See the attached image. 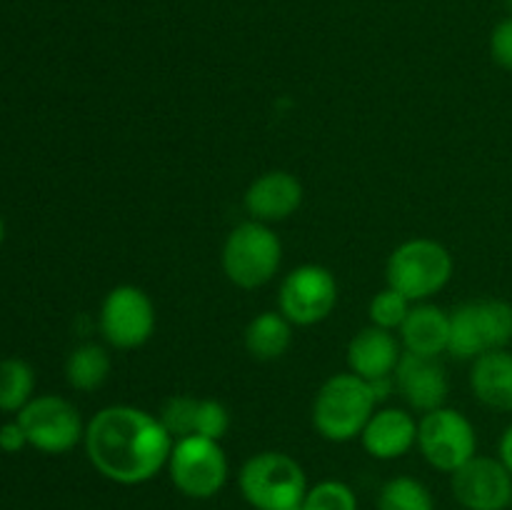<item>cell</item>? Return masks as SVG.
Instances as JSON below:
<instances>
[{
  "instance_id": "1",
  "label": "cell",
  "mask_w": 512,
  "mask_h": 510,
  "mask_svg": "<svg viewBox=\"0 0 512 510\" xmlns=\"http://www.w3.org/2000/svg\"><path fill=\"white\" fill-rule=\"evenodd\" d=\"M85 453L103 478L140 485L168 468L173 435L158 415L135 405H108L85 425Z\"/></svg>"
},
{
  "instance_id": "2",
  "label": "cell",
  "mask_w": 512,
  "mask_h": 510,
  "mask_svg": "<svg viewBox=\"0 0 512 510\" xmlns=\"http://www.w3.org/2000/svg\"><path fill=\"white\" fill-rule=\"evenodd\" d=\"M373 390L368 380L355 373H338L320 385L313 403V425L330 443H350L360 438L375 413Z\"/></svg>"
},
{
  "instance_id": "3",
  "label": "cell",
  "mask_w": 512,
  "mask_h": 510,
  "mask_svg": "<svg viewBox=\"0 0 512 510\" xmlns=\"http://www.w3.org/2000/svg\"><path fill=\"white\" fill-rule=\"evenodd\" d=\"M238 483L255 510H300L308 493L303 465L280 450H265L245 460Z\"/></svg>"
},
{
  "instance_id": "4",
  "label": "cell",
  "mask_w": 512,
  "mask_h": 510,
  "mask_svg": "<svg viewBox=\"0 0 512 510\" xmlns=\"http://www.w3.org/2000/svg\"><path fill=\"white\" fill-rule=\"evenodd\" d=\"M385 275L390 288L403 293L410 303H423L450 283L453 255L438 240H405L390 253Z\"/></svg>"
},
{
  "instance_id": "5",
  "label": "cell",
  "mask_w": 512,
  "mask_h": 510,
  "mask_svg": "<svg viewBox=\"0 0 512 510\" xmlns=\"http://www.w3.org/2000/svg\"><path fill=\"white\" fill-rule=\"evenodd\" d=\"M283 260V245L273 228L258 220L235 225L223 245V270L238 288L253 290L278 275Z\"/></svg>"
},
{
  "instance_id": "6",
  "label": "cell",
  "mask_w": 512,
  "mask_h": 510,
  "mask_svg": "<svg viewBox=\"0 0 512 510\" xmlns=\"http://www.w3.org/2000/svg\"><path fill=\"white\" fill-rule=\"evenodd\" d=\"M512 343V305L488 298L463 303L450 313L448 353L460 360H475L490 350Z\"/></svg>"
},
{
  "instance_id": "7",
  "label": "cell",
  "mask_w": 512,
  "mask_h": 510,
  "mask_svg": "<svg viewBox=\"0 0 512 510\" xmlns=\"http://www.w3.org/2000/svg\"><path fill=\"white\" fill-rule=\"evenodd\" d=\"M168 473L180 493L195 500H208L228 483V458L220 448V440L188 435L173 443Z\"/></svg>"
},
{
  "instance_id": "8",
  "label": "cell",
  "mask_w": 512,
  "mask_h": 510,
  "mask_svg": "<svg viewBox=\"0 0 512 510\" xmlns=\"http://www.w3.org/2000/svg\"><path fill=\"white\" fill-rule=\"evenodd\" d=\"M418 448L435 470L453 475L478 455V433L455 408H435L418 423Z\"/></svg>"
},
{
  "instance_id": "9",
  "label": "cell",
  "mask_w": 512,
  "mask_h": 510,
  "mask_svg": "<svg viewBox=\"0 0 512 510\" xmlns=\"http://www.w3.org/2000/svg\"><path fill=\"white\" fill-rule=\"evenodd\" d=\"M15 418L28 435V445L45 455H63L85 438L78 408L60 395H35Z\"/></svg>"
},
{
  "instance_id": "10",
  "label": "cell",
  "mask_w": 512,
  "mask_h": 510,
  "mask_svg": "<svg viewBox=\"0 0 512 510\" xmlns=\"http://www.w3.org/2000/svg\"><path fill=\"white\" fill-rule=\"evenodd\" d=\"M100 333L113 348L133 350L155 330V305L138 285H115L100 305Z\"/></svg>"
},
{
  "instance_id": "11",
  "label": "cell",
  "mask_w": 512,
  "mask_h": 510,
  "mask_svg": "<svg viewBox=\"0 0 512 510\" xmlns=\"http://www.w3.org/2000/svg\"><path fill=\"white\" fill-rule=\"evenodd\" d=\"M338 305V280L323 265H300L280 283L278 308L293 325H315Z\"/></svg>"
},
{
  "instance_id": "12",
  "label": "cell",
  "mask_w": 512,
  "mask_h": 510,
  "mask_svg": "<svg viewBox=\"0 0 512 510\" xmlns=\"http://www.w3.org/2000/svg\"><path fill=\"white\" fill-rule=\"evenodd\" d=\"M453 495L468 510H505L512 503V473L500 458L475 455L453 473Z\"/></svg>"
},
{
  "instance_id": "13",
  "label": "cell",
  "mask_w": 512,
  "mask_h": 510,
  "mask_svg": "<svg viewBox=\"0 0 512 510\" xmlns=\"http://www.w3.org/2000/svg\"><path fill=\"white\" fill-rule=\"evenodd\" d=\"M243 203L250 218L258 223H280L300 208L303 185L288 170H268L248 185Z\"/></svg>"
},
{
  "instance_id": "14",
  "label": "cell",
  "mask_w": 512,
  "mask_h": 510,
  "mask_svg": "<svg viewBox=\"0 0 512 510\" xmlns=\"http://www.w3.org/2000/svg\"><path fill=\"white\" fill-rule=\"evenodd\" d=\"M393 378L410 408L423 410V413L443 408L445 398H448V373L438 358L403 353Z\"/></svg>"
},
{
  "instance_id": "15",
  "label": "cell",
  "mask_w": 512,
  "mask_h": 510,
  "mask_svg": "<svg viewBox=\"0 0 512 510\" xmlns=\"http://www.w3.org/2000/svg\"><path fill=\"white\" fill-rule=\"evenodd\" d=\"M400 355H403V348H400L393 330L368 325L360 333H355L348 345L350 373L360 375L363 380L390 378L398 368Z\"/></svg>"
},
{
  "instance_id": "16",
  "label": "cell",
  "mask_w": 512,
  "mask_h": 510,
  "mask_svg": "<svg viewBox=\"0 0 512 510\" xmlns=\"http://www.w3.org/2000/svg\"><path fill=\"white\" fill-rule=\"evenodd\" d=\"M363 448L378 460L403 458L418 443V423L408 410L383 408L375 410L373 418L360 433Z\"/></svg>"
},
{
  "instance_id": "17",
  "label": "cell",
  "mask_w": 512,
  "mask_h": 510,
  "mask_svg": "<svg viewBox=\"0 0 512 510\" xmlns=\"http://www.w3.org/2000/svg\"><path fill=\"white\" fill-rule=\"evenodd\" d=\"M400 340L405 345V353L425 355V358H438L440 353H448L450 313L430 303L413 305L405 323L400 325Z\"/></svg>"
},
{
  "instance_id": "18",
  "label": "cell",
  "mask_w": 512,
  "mask_h": 510,
  "mask_svg": "<svg viewBox=\"0 0 512 510\" xmlns=\"http://www.w3.org/2000/svg\"><path fill=\"white\" fill-rule=\"evenodd\" d=\"M470 388L475 398L500 413H512V353L508 348L490 350L473 360Z\"/></svg>"
},
{
  "instance_id": "19",
  "label": "cell",
  "mask_w": 512,
  "mask_h": 510,
  "mask_svg": "<svg viewBox=\"0 0 512 510\" xmlns=\"http://www.w3.org/2000/svg\"><path fill=\"white\" fill-rule=\"evenodd\" d=\"M290 343H293V323L280 310L278 313L265 310L255 315L245 328V348L255 360H263V363L283 358Z\"/></svg>"
},
{
  "instance_id": "20",
  "label": "cell",
  "mask_w": 512,
  "mask_h": 510,
  "mask_svg": "<svg viewBox=\"0 0 512 510\" xmlns=\"http://www.w3.org/2000/svg\"><path fill=\"white\" fill-rule=\"evenodd\" d=\"M110 368H113V363H110V355L103 345L83 343L70 350L68 360H65V380L73 390L90 393L108 380Z\"/></svg>"
},
{
  "instance_id": "21",
  "label": "cell",
  "mask_w": 512,
  "mask_h": 510,
  "mask_svg": "<svg viewBox=\"0 0 512 510\" xmlns=\"http://www.w3.org/2000/svg\"><path fill=\"white\" fill-rule=\"evenodd\" d=\"M35 398V370L23 358L0 360V410L18 415Z\"/></svg>"
},
{
  "instance_id": "22",
  "label": "cell",
  "mask_w": 512,
  "mask_h": 510,
  "mask_svg": "<svg viewBox=\"0 0 512 510\" xmlns=\"http://www.w3.org/2000/svg\"><path fill=\"white\" fill-rule=\"evenodd\" d=\"M378 510H435V500L418 478L395 475L380 488Z\"/></svg>"
},
{
  "instance_id": "23",
  "label": "cell",
  "mask_w": 512,
  "mask_h": 510,
  "mask_svg": "<svg viewBox=\"0 0 512 510\" xmlns=\"http://www.w3.org/2000/svg\"><path fill=\"white\" fill-rule=\"evenodd\" d=\"M410 308H413V303L403 293H398V290L388 285V288L375 293L373 300H370V325H378L383 330H400V325L408 318Z\"/></svg>"
},
{
  "instance_id": "24",
  "label": "cell",
  "mask_w": 512,
  "mask_h": 510,
  "mask_svg": "<svg viewBox=\"0 0 512 510\" xmlns=\"http://www.w3.org/2000/svg\"><path fill=\"white\" fill-rule=\"evenodd\" d=\"M300 510H358V495L340 480H323L308 488Z\"/></svg>"
},
{
  "instance_id": "25",
  "label": "cell",
  "mask_w": 512,
  "mask_h": 510,
  "mask_svg": "<svg viewBox=\"0 0 512 510\" xmlns=\"http://www.w3.org/2000/svg\"><path fill=\"white\" fill-rule=\"evenodd\" d=\"M198 403L200 398L193 395H173V398L165 400L163 410H160V423L165 425L173 440L188 438L195 435V415H198Z\"/></svg>"
},
{
  "instance_id": "26",
  "label": "cell",
  "mask_w": 512,
  "mask_h": 510,
  "mask_svg": "<svg viewBox=\"0 0 512 510\" xmlns=\"http://www.w3.org/2000/svg\"><path fill=\"white\" fill-rule=\"evenodd\" d=\"M230 428V413L223 403L213 398H200L198 415H195V435L220 440Z\"/></svg>"
},
{
  "instance_id": "27",
  "label": "cell",
  "mask_w": 512,
  "mask_h": 510,
  "mask_svg": "<svg viewBox=\"0 0 512 510\" xmlns=\"http://www.w3.org/2000/svg\"><path fill=\"white\" fill-rule=\"evenodd\" d=\"M490 55L500 68L512 70V15L500 20L490 35Z\"/></svg>"
},
{
  "instance_id": "28",
  "label": "cell",
  "mask_w": 512,
  "mask_h": 510,
  "mask_svg": "<svg viewBox=\"0 0 512 510\" xmlns=\"http://www.w3.org/2000/svg\"><path fill=\"white\" fill-rule=\"evenodd\" d=\"M28 448V435H25L23 425L18 418L8 420V423L0 425V450L8 455L20 453V450Z\"/></svg>"
},
{
  "instance_id": "29",
  "label": "cell",
  "mask_w": 512,
  "mask_h": 510,
  "mask_svg": "<svg viewBox=\"0 0 512 510\" xmlns=\"http://www.w3.org/2000/svg\"><path fill=\"white\" fill-rule=\"evenodd\" d=\"M498 458L503 460L505 468L512 473V423L505 428L503 438H500V445H498Z\"/></svg>"
},
{
  "instance_id": "30",
  "label": "cell",
  "mask_w": 512,
  "mask_h": 510,
  "mask_svg": "<svg viewBox=\"0 0 512 510\" xmlns=\"http://www.w3.org/2000/svg\"><path fill=\"white\" fill-rule=\"evenodd\" d=\"M3 240H5V223L3 218H0V245H3Z\"/></svg>"
},
{
  "instance_id": "31",
  "label": "cell",
  "mask_w": 512,
  "mask_h": 510,
  "mask_svg": "<svg viewBox=\"0 0 512 510\" xmlns=\"http://www.w3.org/2000/svg\"><path fill=\"white\" fill-rule=\"evenodd\" d=\"M505 8H508V13L512 15V0H505Z\"/></svg>"
},
{
  "instance_id": "32",
  "label": "cell",
  "mask_w": 512,
  "mask_h": 510,
  "mask_svg": "<svg viewBox=\"0 0 512 510\" xmlns=\"http://www.w3.org/2000/svg\"><path fill=\"white\" fill-rule=\"evenodd\" d=\"M510 508H512V503H510Z\"/></svg>"
}]
</instances>
